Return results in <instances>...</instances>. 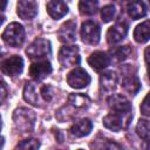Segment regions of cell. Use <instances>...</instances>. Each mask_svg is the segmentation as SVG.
Returning <instances> with one entry per match:
<instances>
[{
  "label": "cell",
  "instance_id": "1",
  "mask_svg": "<svg viewBox=\"0 0 150 150\" xmlns=\"http://www.w3.org/2000/svg\"><path fill=\"white\" fill-rule=\"evenodd\" d=\"M35 112L28 108H18L13 112V123L18 131L29 132L35 124Z\"/></svg>",
  "mask_w": 150,
  "mask_h": 150
},
{
  "label": "cell",
  "instance_id": "2",
  "mask_svg": "<svg viewBox=\"0 0 150 150\" xmlns=\"http://www.w3.org/2000/svg\"><path fill=\"white\" fill-rule=\"evenodd\" d=\"M2 41L9 47H19L25 40V29L18 22L9 23L1 34Z\"/></svg>",
  "mask_w": 150,
  "mask_h": 150
},
{
  "label": "cell",
  "instance_id": "3",
  "mask_svg": "<svg viewBox=\"0 0 150 150\" xmlns=\"http://www.w3.org/2000/svg\"><path fill=\"white\" fill-rule=\"evenodd\" d=\"M131 118V112H117L112 111L104 116L103 118V125L112 131H120L121 129L125 128Z\"/></svg>",
  "mask_w": 150,
  "mask_h": 150
},
{
  "label": "cell",
  "instance_id": "4",
  "mask_svg": "<svg viewBox=\"0 0 150 150\" xmlns=\"http://www.w3.org/2000/svg\"><path fill=\"white\" fill-rule=\"evenodd\" d=\"M27 55L30 59H36V60H42L52 54V47L49 40L39 38L35 39L26 49Z\"/></svg>",
  "mask_w": 150,
  "mask_h": 150
},
{
  "label": "cell",
  "instance_id": "5",
  "mask_svg": "<svg viewBox=\"0 0 150 150\" xmlns=\"http://www.w3.org/2000/svg\"><path fill=\"white\" fill-rule=\"evenodd\" d=\"M81 38L82 41L87 45H97L101 38L100 26L91 20H88L81 26Z\"/></svg>",
  "mask_w": 150,
  "mask_h": 150
},
{
  "label": "cell",
  "instance_id": "6",
  "mask_svg": "<svg viewBox=\"0 0 150 150\" xmlns=\"http://www.w3.org/2000/svg\"><path fill=\"white\" fill-rule=\"evenodd\" d=\"M22 69H23V60L19 55L9 56L0 63L1 73L7 76H16L21 74Z\"/></svg>",
  "mask_w": 150,
  "mask_h": 150
},
{
  "label": "cell",
  "instance_id": "7",
  "mask_svg": "<svg viewBox=\"0 0 150 150\" xmlns=\"http://www.w3.org/2000/svg\"><path fill=\"white\" fill-rule=\"evenodd\" d=\"M59 61L63 67H74L80 63L77 46H63L59 52Z\"/></svg>",
  "mask_w": 150,
  "mask_h": 150
},
{
  "label": "cell",
  "instance_id": "8",
  "mask_svg": "<svg viewBox=\"0 0 150 150\" xmlns=\"http://www.w3.org/2000/svg\"><path fill=\"white\" fill-rule=\"evenodd\" d=\"M90 82V76L88 75V73L77 67L75 69H73L68 75H67V83L74 88V89H82L84 87H87Z\"/></svg>",
  "mask_w": 150,
  "mask_h": 150
},
{
  "label": "cell",
  "instance_id": "9",
  "mask_svg": "<svg viewBox=\"0 0 150 150\" xmlns=\"http://www.w3.org/2000/svg\"><path fill=\"white\" fill-rule=\"evenodd\" d=\"M128 34V23L124 20H118L107 32V41L109 45H116L121 42Z\"/></svg>",
  "mask_w": 150,
  "mask_h": 150
},
{
  "label": "cell",
  "instance_id": "10",
  "mask_svg": "<svg viewBox=\"0 0 150 150\" xmlns=\"http://www.w3.org/2000/svg\"><path fill=\"white\" fill-rule=\"evenodd\" d=\"M52 70H53V68H52V64L49 61L40 60V61H36V62L30 64L29 75L35 81H41V80L46 79L52 73Z\"/></svg>",
  "mask_w": 150,
  "mask_h": 150
},
{
  "label": "cell",
  "instance_id": "11",
  "mask_svg": "<svg viewBox=\"0 0 150 150\" xmlns=\"http://www.w3.org/2000/svg\"><path fill=\"white\" fill-rule=\"evenodd\" d=\"M16 13L23 20H30L38 14V4L35 0H19Z\"/></svg>",
  "mask_w": 150,
  "mask_h": 150
},
{
  "label": "cell",
  "instance_id": "12",
  "mask_svg": "<svg viewBox=\"0 0 150 150\" xmlns=\"http://www.w3.org/2000/svg\"><path fill=\"white\" fill-rule=\"evenodd\" d=\"M59 40L63 43H71L76 40V22L73 20L66 21L57 32Z\"/></svg>",
  "mask_w": 150,
  "mask_h": 150
},
{
  "label": "cell",
  "instance_id": "13",
  "mask_svg": "<svg viewBox=\"0 0 150 150\" xmlns=\"http://www.w3.org/2000/svg\"><path fill=\"white\" fill-rule=\"evenodd\" d=\"M108 105L112 111L117 112H131V104L129 100L121 95V94H115L111 95L108 98Z\"/></svg>",
  "mask_w": 150,
  "mask_h": 150
},
{
  "label": "cell",
  "instance_id": "14",
  "mask_svg": "<svg viewBox=\"0 0 150 150\" xmlns=\"http://www.w3.org/2000/svg\"><path fill=\"white\" fill-rule=\"evenodd\" d=\"M88 63L95 71H101L110 64V57L107 53L97 50L90 54V56L88 57Z\"/></svg>",
  "mask_w": 150,
  "mask_h": 150
},
{
  "label": "cell",
  "instance_id": "15",
  "mask_svg": "<svg viewBox=\"0 0 150 150\" xmlns=\"http://www.w3.org/2000/svg\"><path fill=\"white\" fill-rule=\"evenodd\" d=\"M117 74L115 71H107L103 73L100 77V89L104 94H110L116 89L117 86Z\"/></svg>",
  "mask_w": 150,
  "mask_h": 150
},
{
  "label": "cell",
  "instance_id": "16",
  "mask_svg": "<svg viewBox=\"0 0 150 150\" xmlns=\"http://www.w3.org/2000/svg\"><path fill=\"white\" fill-rule=\"evenodd\" d=\"M47 12L53 19H61L68 13V6L63 0H50L47 4Z\"/></svg>",
  "mask_w": 150,
  "mask_h": 150
},
{
  "label": "cell",
  "instance_id": "17",
  "mask_svg": "<svg viewBox=\"0 0 150 150\" xmlns=\"http://www.w3.org/2000/svg\"><path fill=\"white\" fill-rule=\"evenodd\" d=\"M93 129V123L88 118H82L77 122H75L70 127V134L75 137H84L90 134Z\"/></svg>",
  "mask_w": 150,
  "mask_h": 150
},
{
  "label": "cell",
  "instance_id": "18",
  "mask_svg": "<svg viewBox=\"0 0 150 150\" xmlns=\"http://www.w3.org/2000/svg\"><path fill=\"white\" fill-rule=\"evenodd\" d=\"M128 14L134 20L146 15V6L142 0H131L128 5Z\"/></svg>",
  "mask_w": 150,
  "mask_h": 150
},
{
  "label": "cell",
  "instance_id": "19",
  "mask_svg": "<svg viewBox=\"0 0 150 150\" xmlns=\"http://www.w3.org/2000/svg\"><path fill=\"white\" fill-rule=\"evenodd\" d=\"M134 39L138 43H145L149 41V21L148 20L136 26L134 30Z\"/></svg>",
  "mask_w": 150,
  "mask_h": 150
},
{
  "label": "cell",
  "instance_id": "20",
  "mask_svg": "<svg viewBox=\"0 0 150 150\" xmlns=\"http://www.w3.org/2000/svg\"><path fill=\"white\" fill-rule=\"evenodd\" d=\"M122 87L123 89L129 93V94H137L139 88H141V83L138 81V79L135 76V75H129V76H125L122 81Z\"/></svg>",
  "mask_w": 150,
  "mask_h": 150
},
{
  "label": "cell",
  "instance_id": "21",
  "mask_svg": "<svg viewBox=\"0 0 150 150\" xmlns=\"http://www.w3.org/2000/svg\"><path fill=\"white\" fill-rule=\"evenodd\" d=\"M23 100L33 105H36L38 104V101H39V95H38V90H36V87L34 83L32 82H27L25 84V88H23Z\"/></svg>",
  "mask_w": 150,
  "mask_h": 150
},
{
  "label": "cell",
  "instance_id": "22",
  "mask_svg": "<svg viewBox=\"0 0 150 150\" xmlns=\"http://www.w3.org/2000/svg\"><path fill=\"white\" fill-rule=\"evenodd\" d=\"M98 9L97 0H80L79 11L82 15H94Z\"/></svg>",
  "mask_w": 150,
  "mask_h": 150
},
{
  "label": "cell",
  "instance_id": "23",
  "mask_svg": "<svg viewBox=\"0 0 150 150\" xmlns=\"http://www.w3.org/2000/svg\"><path fill=\"white\" fill-rule=\"evenodd\" d=\"M68 103L75 108L79 109H84L89 105L90 98L87 95L83 94H69L68 96Z\"/></svg>",
  "mask_w": 150,
  "mask_h": 150
},
{
  "label": "cell",
  "instance_id": "24",
  "mask_svg": "<svg viewBox=\"0 0 150 150\" xmlns=\"http://www.w3.org/2000/svg\"><path fill=\"white\" fill-rule=\"evenodd\" d=\"M130 54H131V48L129 46H121L112 49L109 57H110V61L114 60L115 62H122L125 59H128Z\"/></svg>",
  "mask_w": 150,
  "mask_h": 150
},
{
  "label": "cell",
  "instance_id": "25",
  "mask_svg": "<svg viewBox=\"0 0 150 150\" xmlns=\"http://www.w3.org/2000/svg\"><path fill=\"white\" fill-rule=\"evenodd\" d=\"M136 131H137V135L143 141H148L149 139V134H150L149 121L148 120H139L137 125H136Z\"/></svg>",
  "mask_w": 150,
  "mask_h": 150
},
{
  "label": "cell",
  "instance_id": "26",
  "mask_svg": "<svg viewBox=\"0 0 150 150\" xmlns=\"http://www.w3.org/2000/svg\"><path fill=\"white\" fill-rule=\"evenodd\" d=\"M115 6L114 5H107L101 9V18L103 22H110L115 16Z\"/></svg>",
  "mask_w": 150,
  "mask_h": 150
},
{
  "label": "cell",
  "instance_id": "27",
  "mask_svg": "<svg viewBox=\"0 0 150 150\" xmlns=\"http://www.w3.org/2000/svg\"><path fill=\"white\" fill-rule=\"evenodd\" d=\"M40 146V142L35 138H27L18 143L16 149H38Z\"/></svg>",
  "mask_w": 150,
  "mask_h": 150
},
{
  "label": "cell",
  "instance_id": "28",
  "mask_svg": "<svg viewBox=\"0 0 150 150\" xmlns=\"http://www.w3.org/2000/svg\"><path fill=\"white\" fill-rule=\"evenodd\" d=\"M41 94H42V97L46 100V101H50L52 97H53V90L49 86H43L41 88Z\"/></svg>",
  "mask_w": 150,
  "mask_h": 150
},
{
  "label": "cell",
  "instance_id": "29",
  "mask_svg": "<svg viewBox=\"0 0 150 150\" xmlns=\"http://www.w3.org/2000/svg\"><path fill=\"white\" fill-rule=\"evenodd\" d=\"M148 100H149V95L146 94L145 95V97H144V100H143V102L141 103V112L144 115V116H149V111H150V109H149V102H148Z\"/></svg>",
  "mask_w": 150,
  "mask_h": 150
},
{
  "label": "cell",
  "instance_id": "30",
  "mask_svg": "<svg viewBox=\"0 0 150 150\" xmlns=\"http://www.w3.org/2000/svg\"><path fill=\"white\" fill-rule=\"evenodd\" d=\"M7 97V88L2 81H0V104L6 100Z\"/></svg>",
  "mask_w": 150,
  "mask_h": 150
},
{
  "label": "cell",
  "instance_id": "31",
  "mask_svg": "<svg viewBox=\"0 0 150 150\" xmlns=\"http://www.w3.org/2000/svg\"><path fill=\"white\" fill-rule=\"evenodd\" d=\"M7 5V0H0V11H4L6 8Z\"/></svg>",
  "mask_w": 150,
  "mask_h": 150
},
{
  "label": "cell",
  "instance_id": "32",
  "mask_svg": "<svg viewBox=\"0 0 150 150\" xmlns=\"http://www.w3.org/2000/svg\"><path fill=\"white\" fill-rule=\"evenodd\" d=\"M4 21H5V16L4 15H0V26L4 23Z\"/></svg>",
  "mask_w": 150,
  "mask_h": 150
},
{
  "label": "cell",
  "instance_id": "33",
  "mask_svg": "<svg viewBox=\"0 0 150 150\" xmlns=\"http://www.w3.org/2000/svg\"><path fill=\"white\" fill-rule=\"evenodd\" d=\"M148 52H149V48L145 49V62L148 63Z\"/></svg>",
  "mask_w": 150,
  "mask_h": 150
},
{
  "label": "cell",
  "instance_id": "34",
  "mask_svg": "<svg viewBox=\"0 0 150 150\" xmlns=\"http://www.w3.org/2000/svg\"><path fill=\"white\" fill-rule=\"evenodd\" d=\"M2 145H4V137L0 136V148H2Z\"/></svg>",
  "mask_w": 150,
  "mask_h": 150
},
{
  "label": "cell",
  "instance_id": "35",
  "mask_svg": "<svg viewBox=\"0 0 150 150\" xmlns=\"http://www.w3.org/2000/svg\"><path fill=\"white\" fill-rule=\"evenodd\" d=\"M1 125H2V122H1V116H0V130H1Z\"/></svg>",
  "mask_w": 150,
  "mask_h": 150
}]
</instances>
